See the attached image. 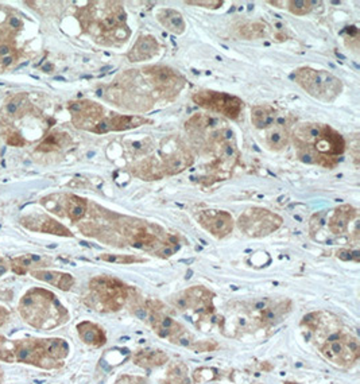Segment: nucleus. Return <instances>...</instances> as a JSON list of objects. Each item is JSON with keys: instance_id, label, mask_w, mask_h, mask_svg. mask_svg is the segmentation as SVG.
<instances>
[{"instance_id": "nucleus-2", "label": "nucleus", "mask_w": 360, "mask_h": 384, "mask_svg": "<svg viewBox=\"0 0 360 384\" xmlns=\"http://www.w3.org/2000/svg\"><path fill=\"white\" fill-rule=\"evenodd\" d=\"M103 15L98 16L92 6L83 8L79 12V21L84 30L96 31V41L104 45H122L130 36L131 31L127 26V14L120 2H103L100 3Z\"/></svg>"}, {"instance_id": "nucleus-46", "label": "nucleus", "mask_w": 360, "mask_h": 384, "mask_svg": "<svg viewBox=\"0 0 360 384\" xmlns=\"http://www.w3.org/2000/svg\"><path fill=\"white\" fill-rule=\"evenodd\" d=\"M12 62V58L11 57H4L3 60V65L4 66H7V65H10Z\"/></svg>"}, {"instance_id": "nucleus-22", "label": "nucleus", "mask_w": 360, "mask_h": 384, "mask_svg": "<svg viewBox=\"0 0 360 384\" xmlns=\"http://www.w3.org/2000/svg\"><path fill=\"white\" fill-rule=\"evenodd\" d=\"M77 332H79L80 338L87 345L100 348L107 342V334L104 329L99 327L98 323L90 322V321H83L77 325Z\"/></svg>"}, {"instance_id": "nucleus-37", "label": "nucleus", "mask_w": 360, "mask_h": 384, "mask_svg": "<svg viewBox=\"0 0 360 384\" xmlns=\"http://www.w3.org/2000/svg\"><path fill=\"white\" fill-rule=\"evenodd\" d=\"M336 256L340 260L344 262H359L360 260V252L353 251V249H348V248H340L336 251Z\"/></svg>"}, {"instance_id": "nucleus-48", "label": "nucleus", "mask_w": 360, "mask_h": 384, "mask_svg": "<svg viewBox=\"0 0 360 384\" xmlns=\"http://www.w3.org/2000/svg\"><path fill=\"white\" fill-rule=\"evenodd\" d=\"M51 68H53V66H51V65H45V66H44V70H46V72H49V70H51Z\"/></svg>"}, {"instance_id": "nucleus-43", "label": "nucleus", "mask_w": 360, "mask_h": 384, "mask_svg": "<svg viewBox=\"0 0 360 384\" xmlns=\"http://www.w3.org/2000/svg\"><path fill=\"white\" fill-rule=\"evenodd\" d=\"M18 107H19V104L16 103V101H11V103L8 104L7 109L11 115H14V113H16V111H18Z\"/></svg>"}, {"instance_id": "nucleus-44", "label": "nucleus", "mask_w": 360, "mask_h": 384, "mask_svg": "<svg viewBox=\"0 0 360 384\" xmlns=\"http://www.w3.org/2000/svg\"><path fill=\"white\" fill-rule=\"evenodd\" d=\"M8 316V312L4 308H0V325H3L4 321H6V318H7Z\"/></svg>"}, {"instance_id": "nucleus-21", "label": "nucleus", "mask_w": 360, "mask_h": 384, "mask_svg": "<svg viewBox=\"0 0 360 384\" xmlns=\"http://www.w3.org/2000/svg\"><path fill=\"white\" fill-rule=\"evenodd\" d=\"M131 171L134 176L143 181H158L166 177L162 163L155 158H146L138 162L131 167Z\"/></svg>"}, {"instance_id": "nucleus-7", "label": "nucleus", "mask_w": 360, "mask_h": 384, "mask_svg": "<svg viewBox=\"0 0 360 384\" xmlns=\"http://www.w3.org/2000/svg\"><path fill=\"white\" fill-rule=\"evenodd\" d=\"M325 359L338 368H349L360 357V345L356 337L348 333H338L320 347Z\"/></svg>"}, {"instance_id": "nucleus-42", "label": "nucleus", "mask_w": 360, "mask_h": 384, "mask_svg": "<svg viewBox=\"0 0 360 384\" xmlns=\"http://www.w3.org/2000/svg\"><path fill=\"white\" fill-rule=\"evenodd\" d=\"M11 53V47L8 45H0V57H7Z\"/></svg>"}, {"instance_id": "nucleus-24", "label": "nucleus", "mask_w": 360, "mask_h": 384, "mask_svg": "<svg viewBox=\"0 0 360 384\" xmlns=\"http://www.w3.org/2000/svg\"><path fill=\"white\" fill-rule=\"evenodd\" d=\"M33 277L44 280L51 286H55L62 291H69L74 284V278L70 274L58 273V271H33Z\"/></svg>"}, {"instance_id": "nucleus-31", "label": "nucleus", "mask_w": 360, "mask_h": 384, "mask_svg": "<svg viewBox=\"0 0 360 384\" xmlns=\"http://www.w3.org/2000/svg\"><path fill=\"white\" fill-rule=\"evenodd\" d=\"M38 231L41 232H45V234H51V235H57V236H66V237H72L73 234L70 231L64 226L62 224H60L58 221L53 219H46L41 223V226L38 228Z\"/></svg>"}, {"instance_id": "nucleus-15", "label": "nucleus", "mask_w": 360, "mask_h": 384, "mask_svg": "<svg viewBox=\"0 0 360 384\" xmlns=\"http://www.w3.org/2000/svg\"><path fill=\"white\" fill-rule=\"evenodd\" d=\"M69 111L72 112V120L79 128L92 131L94 126L104 118V108L98 103L89 100L73 101L69 104Z\"/></svg>"}, {"instance_id": "nucleus-27", "label": "nucleus", "mask_w": 360, "mask_h": 384, "mask_svg": "<svg viewBox=\"0 0 360 384\" xmlns=\"http://www.w3.org/2000/svg\"><path fill=\"white\" fill-rule=\"evenodd\" d=\"M42 344H44L46 355L58 363H61V360H64L69 355L68 342L62 338H47V340H42Z\"/></svg>"}, {"instance_id": "nucleus-28", "label": "nucleus", "mask_w": 360, "mask_h": 384, "mask_svg": "<svg viewBox=\"0 0 360 384\" xmlns=\"http://www.w3.org/2000/svg\"><path fill=\"white\" fill-rule=\"evenodd\" d=\"M161 384H192L187 377V367L182 361L170 364Z\"/></svg>"}, {"instance_id": "nucleus-20", "label": "nucleus", "mask_w": 360, "mask_h": 384, "mask_svg": "<svg viewBox=\"0 0 360 384\" xmlns=\"http://www.w3.org/2000/svg\"><path fill=\"white\" fill-rule=\"evenodd\" d=\"M132 361L135 366L144 368V370H153V368L165 366L169 361V356L161 349H138L137 352L134 353Z\"/></svg>"}, {"instance_id": "nucleus-40", "label": "nucleus", "mask_w": 360, "mask_h": 384, "mask_svg": "<svg viewBox=\"0 0 360 384\" xmlns=\"http://www.w3.org/2000/svg\"><path fill=\"white\" fill-rule=\"evenodd\" d=\"M131 147H132L134 152H147L150 148H151V144H150V142L148 140H142V142H134L132 144H131Z\"/></svg>"}, {"instance_id": "nucleus-19", "label": "nucleus", "mask_w": 360, "mask_h": 384, "mask_svg": "<svg viewBox=\"0 0 360 384\" xmlns=\"http://www.w3.org/2000/svg\"><path fill=\"white\" fill-rule=\"evenodd\" d=\"M357 216V209L353 208L352 205L344 204L340 205L333 210L329 220H328V228L333 235H343L348 231L349 223Z\"/></svg>"}, {"instance_id": "nucleus-11", "label": "nucleus", "mask_w": 360, "mask_h": 384, "mask_svg": "<svg viewBox=\"0 0 360 384\" xmlns=\"http://www.w3.org/2000/svg\"><path fill=\"white\" fill-rule=\"evenodd\" d=\"M301 327L313 334L314 340L320 347L329 338L342 333V321L336 314L327 310L310 312L302 317Z\"/></svg>"}, {"instance_id": "nucleus-47", "label": "nucleus", "mask_w": 360, "mask_h": 384, "mask_svg": "<svg viewBox=\"0 0 360 384\" xmlns=\"http://www.w3.org/2000/svg\"><path fill=\"white\" fill-rule=\"evenodd\" d=\"M262 368H264V370H266V371H270L271 368H273V367H271V366H266V364L263 363L262 364Z\"/></svg>"}, {"instance_id": "nucleus-23", "label": "nucleus", "mask_w": 360, "mask_h": 384, "mask_svg": "<svg viewBox=\"0 0 360 384\" xmlns=\"http://www.w3.org/2000/svg\"><path fill=\"white\" fill-rule=\"evenodd\" d=\"M157 19L161 25L165 27L167 31L176 35L184 34L186 30V23L180 11L174 10V8H162L158 11Z\"/></svg>"}, {"instance_id": "nucleus-4", "label": "nucleus", "mask_w": 360, "mask_h": 384, "mask_svg": "<svg viewBox=\"0 0 360 384\" xmlns=\"http://www.w3.org/2000/svg\"><path fill=\"white\" fill-rule=\"evenodd\" d=\"M131 289L118 278L101 275L90 279L88 306L103 313H115L123 309L130 297Z\"/></svg>"}, {"instance_id": "nucleus-3", "label": "nucleus", "mask_w": 360, "mask_h": 384, "mask_svg": "<svg viewBox=\"0 0 360 384\" xmlns=\"http://www.w3.org/2000/svg\"><path fill=\"white\" fill-rule=\"evenodd\" d=\"M21 314L36 329H51L68 321V312L53 293L42 289L30 290L21 301Z\"/></svg>"}, {"instance_id": "nucleus-14", "label": "nucleus", "mask_w": 360, "mask_h": 384, "mask_svg": "<svg viewBox=\"0 0 360 384\" xmlns=\"http://www.w3.org/2000/svg\"><path fill=\"white\" fill-rule=\"evenodd\" d=\"M252 310L258 313L255 321L259 327H275L279 322H282L288 317L289 313L292 312V301L283 299V301L273 302L271 299L266 298L263 301L256 302Z\"/></svg>"}, {"instance_id": "nucleus-32", "label": "nucleus", "mask_w": 360, "mask_h": 384, "mask_svg": "<svg viewBox=\"0 0 360 384\" xmlns=\"http://www.w3.org/2000/svg\"><path fill=\"white\" fill-rule=\"evenodd\" d=\"M103 262L116 263V264H134V263L147 262L144 258H139L137 255H128V254H103L99 256Z\"/></svg>"}, {"instance_id": "nucleus-34", "label": "nucleus", "mask_w": 360, "mask_h": 384, "mask_svg": "<svg viewBox=\"0 0 360 384\" xmlns=\"http://www.w3.org/2000/svg\"><path fill=\"white\" fill-rule=\"evenodd\" d=\"M220 377V372L215 368H209V367H201L197 368L193 374V380L196 384H202L206 381L217 380Z\"/></svg>"}, {"instance_id": "nucleus-30", "label": "nucleus", "mask_w": 360, "mask_h": 384, "mask_svg": "<svg viewBox=\"0 0 360 384\" xmlns=\"http://www.w3.org/2000/svg\"><path fill=\"white\" fill-rule=\"evenodd\" d=\"M267 26L263 22H249L239 29V35L244 40H259L266 36Z\"/></svg>"}, {"instance_id": "nucleus-33", "label": "nucleus", "mask_w": 360, "mask_h": 384, "mask_svg": "<svg viewBox=\"0 0 360 384\" xmlns=\"http://www.w3.org/2000/svg\"><path fill=\"white\" fill-rule=\"evenodd\" d=\"M314 4L316 2H310V0H289L286 2V10L290 11L293 15L304 16L313 10Z\"/></svg>"}, {"instance_id": "nucleus-18", "label": "nucleus", "mask_w": 360, "mask_h": 384, "mask_svg": "<svg viewBox=\"0 0 360 384\" xmlns=\"http://www.w3.org/2000/svg\"><path fill=\"white\" fill-rule=\"evenodd\" d=\"M159 51V43L153 35H141L127 53L130 62H144L154 58Z\"/></svg>"}, {"instance_id": "nucleus-39", "label": "nucleus", "mask_w": 360, "mask_h": 384, "mask_svg": "<svg viewBox=\"0 0 360 384\" xmlns=\"http://www.w3.org/2000/svg\"><path fill=\"white\" fill-rule=\"evenodd\" d=\"M115 384H150L146 377L137 375H122Z\"/></svg>"}, {"instance_id": "nucleus-13", "label": "nucleus", "mask_w": 360, "mask_h": 384, "mask_svg": "<svg viewBox=\"0 0 360 384\" xmlns=\"http://www.w3.org/2000/svg\"><path fill=\"white\" fill-rule=\"evenodd\" d=\"M162 155V167L166 176H173L191 167L193 163V155L191 150L180 139H167L162 142L161 148Z\"/></svg>"}, {"instance_id": "nucleus-8", "label": "nucleus", "mask_w": 360, "mask_h": 384, "mask_svg": "<svg viewBox=\"0 0 360 384\" xmlns=\"http://www.w3.org/2000/svg\"><path fill=\"white\" fill-rule=\"evenodd\" d=\"M192 100L198 107L208 109V111L216 112L219 115H223L231 120L239 119L243 109V101L238 96L225 93V92H217V90L204 89L198 90L193 93Z\"/></svg>"}, {"instance_id": "nucleus-41", "label": "nucleus", "mask_w": 360, "mask_h": 384, "mask_svg": "<svg viewBox=\"0 0 360 384\" xmlns=\"http://www.w3.org/2000/svg\"><path fill=\"white\" fill-rule=\"evenodd\" d=\"M8 144H11V146H22L23 144V139L19 135L14 133V135H10V138L7 139Z\"/></svg>"}, {"instance_id": "nucleus-26", "label": "nucleus", "mask_w": 360, "mask_h": 384, "mask_svg": "<svg viewBox=\"0 0 360 384\" xmlns=\"http://www.w3.org/2000/svg\"><path fill=\"white\" fill-rule=\"evenodd\" d=\"M289 142H290V133H289L288 128H285V126L277 124V126L270 127L266 135V143L270 150H283L288 147Z\"/></svg>"}, {"instance_id": "nucleus-45", "label": "nucleus", "mask_w": 360, "mask_h": 384, "mask_svg": "<svg viewBox=\"0 0 360 384\" xmlns=\"http://www.w3.org/2000/svg\"><path fill=\"white\" fill-rule=\"evenodd\" d=\"M10 25H11L14 29H19V27L22 26V23H21V21H19L18 18H11L10 19Z\"/></svg>"}, {"instance_id": "nucleus-25", "label": "nucleus", "mask_w": 360, "mask_h": 384, "mask_svg": "<svg viewBox=\"0 0 360 384\" xmlns=\"http://www.w3.org/2000/svg\"><path fill=\"white\" fill-rule=\"evenodd\" d=\"M277 119V111L271 105H255L251 109V123L255 128H269Z\"/></svg>"}, {"instance_id": "nucleus-38", "label": "nucleus", "mask_w": 360, "mask_h": 384, "mask_svg": "<svg viewBox=\"0 0 360 384\" xmlns=\"http://www.w3.org/2000/svg\"><path fill=\"white\" fill-rule=\"evenodd\" d=\"M223 0H187L185 4L187 6H198V7L211 8V10H216L223 6Z\"/></svg>"}, {"instance_id": "nucleus-1", "label": "nucleus", "mask_w": 360, "mask_h": 384, "mask_svg": "<svg viewBox=\"0 0 360 384\" xmlns=\"http://www.w3.org/2000/svg\"><path fill=\"white\" fill-rule=\"evenodd\" d=\"M293 143L299 161L325 169L336 167L346 151V140L342 133L320 123L298 124L293 132Z\"/></svg>"}, {"instance_id": "nucleus-12", "label": "nucleus", "mask_w": 360, "mask_h": 384, "mask_svg": "<svg viewBox=\"0 0 360 384\" xmlns=\"http://www.w3.org/2000/svg\"><path fill=\"white\" fill-rule=\"evenodd\" d=\"M148 322L157 336L165 338L172 344L191 348L192 344L195 342L193 336L185 329L184 325L167 314H163L162 310L148 313Z\"/></svg>"}, {"instance_id": "nucleus-29", "label": "nucleus", "mask_w": 360, "mask_h": 384, "mask_svg": "<svg viewBox=\"0 0 360 384\" xmlns=\"http://www.w3.org/2000/svg\"><path fill=\"white\" fill-rule=\"evenodd\" d=\"M66 215L72 221H80L83 219L88 209V202L85 198L79 197V196H68L66 200Z\"/></svg>"}, {"instance_id": "nucleus-10", "label": "nucleus", "mask_w": 360, "mask_h": 384, "mask_svg": "<svg viewBox=\"0 0 360 384\" xmlns=\"http://www.w3.org/2000/svg\"><path fill=\"white\" fill-rule=\"evenodd\" d=\"M213 298H215V294L209 289L204 286H192L174 295L172 298V303L180 312L192 310L204 318V317L212 316L215 312Z\"/></svg>"}, {"instance_id": "nucleus-6", "label": "nucleus", "mask_w": 360, "mask_h": 384, "mask_svg": "<svg viewBox=\"0 0 360 384\" xmlns=\"http://www.w3.org/2000/svg\"><path fill=\"white\" fill-rule=\"evenodd\" d=\"M283 219L277 213L266 208H250L241 213L238 220L239 229L245 236L252 239H260L274 234L281 228Z\"/></svg>"}, {"instance_id": "nucleus-17", "label": "nucleus", "mask_w": 360, "mask_h": 384, "mask_svg": "<svg viewBox=\"0 0 360 384\" xmlns=\"http://www.w3.org/2000/svg\"><path fill=\"white\" fill-rule=\"evenodd\" d=\"M197 220L200 225L216 239H224L234 229V219L225 210H202Z\"/></svg>"}, {"instance_id": "nucleus-16", "label": "nucleus", "mask_w": 360, "mask_h": 384, "mask_svg": "<svg viewBox=\"0 0 360 384\" xmlns=\"http://www.w3.org/2000/svg\"><path fill=\"white\" fill-rule=\"evenodd\" d=\"M153 120L139 115H118L112 113L109 116H104L100 122L94 126L92 132L94 133H107V132H119V131H128V129L138 128V127L150 124Z\"/></svg>"}, {"instance_id": "nucleus-5", "label": "nucleus", "mask_w": 360, "mask_h": 384, "mask_svg": "<svg viewBox=\"0 0 360 384\" xmlns=\"http://www.w3.org/2000/svg\"><path fill=\"white\" fill-rule=\"evenodd\" d=\"M290 79L309 96L323 103H333L343 92L342 80L328 70L301 66L290 74Z\"/></svg>"}, {"instance_id": "nucleus-35", "label": "nucleus", "mask_w": 360, "mask_h": 384, "mask_svg": "<svg viewBox=\"0 0 360 384\" xmlns=\"http://www.w3.org/2000/svg\"><path fill=\"white\" fill-rule=\"evenodd\" d=\"M219 348V344L213 340H206V341H195L192 344L191 349L195 351L197 353H204V352H213Z\"/></svg>"}, {"instance_id": "nucleus-36", "label": "nucleus", "mask_w": 360, "mask_h": 384, "mask_svg": "<svg viewBox=\"0 0 360 384\" xmlns=\"http://www.w3.org/2000/svg\"><path fill=\"white\" fill-rule=\"evenodd\" d=\"M64 135H50L45 139V142L40 146L38 150L40 151H53L58 148L62 144V139Z\"/></svg>"}, {"instance_id": "nucleus-9", "label": "nucleus", "mask_w": 360, "mask_h": 384, "mask_svg": "<svg viewBox=\"0 0 360 384\" xmlns=\"http://www.w3.org/2000/svg\"><path fill=\"white\" fill-rule=\"evenodd\" d=\"M142 72L144 77L153 84L155 92L167 100L178 96L186 84L184 75L169 66H162V65L146 66L142 69Z\"/></svg>"}]
</instances>
